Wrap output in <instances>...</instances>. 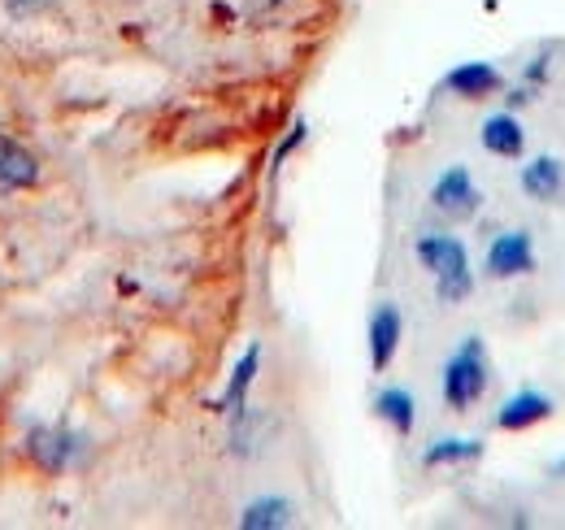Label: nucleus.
Listing matches in <instances>:
<instances>
[{
	"mask_svg": "<svg viewBox=\"0 0 565 530\" xmlns=\"http://www.w3.org/2000/svg\"><path fill=\"white\" fill-rule=\"evenodd\" d=\"M418 262L430 269L435 278V296L444 305H461L475 292V274H470V257L466 244L457 235H423L418 240Z\"/></svg>",
	"mask_w": 565,
	"mask_h": 530,
	"instance_id": "1",
	"label": "nucleus"
},
{
	"mask_svg": "<svg viewBox=\"0 0 565 530\" xmlns=\"http://www.w3.org/2000/svg\"><path fill=\"white\" fill-rule=\"evenodd\" d=\"M26 457L44 474H66L83 462V439L66 426H35L26 435Z\"/></svg>",
	"mask_w": 565,
	"mask_h": 530,
	"instance_id": "3",
	"label": "nucleus"
},
{
	"mask_svg": "<svg viewBox=\"0 0 565 530\" xmlns=\"http://www.w3.org/2000/svg\"><path fill=\"white\" fill-rule=\"evenodd\" d=\"M479 188H475V179H470V170L466 166H452V170H444L439 179H435V188H430V204H435V213H444V218H452V222H461V218H475L479 213Z\"/></svg>",
	"mask_w": 565,
	"mask_h": 530,
	"instance_id": "4",
	"label": "nucleus"
},
{
	"mask_svg": "<svg viewBox=\"0 0 565 530\" xmlns=\"http://www.w3.org/2000/svg\"><path fill=\"white\" fill-rule=\"evenodd\" d=\"M270 4H279V0H248V13H253V18H262Z\"/></svg>",
	"mask_w": 565,
	"mask_h": 530,
	"instance_id": "18",
	"label": "nucleus"
},
{
	"mask_svg": "<svg viewBox=\"0 0 565 530\" xmlns=\"http://www.w3.org/2000/svg\"><path fill=\"white\" fill-rule=\"evenodd\" d=\"M244 530H275V527H291V505L287 500H257L244 509L239 518Z\"/></svg>",
	"mask_w": 565,
	"mask_h": 530,
	"instance_id": "15",
	"label": "nucleus"
},
{
	"mask_svg": "<svg viewBox=\"0 0 565 530\" xmlns=\"http://www.w3.org/2000/svg\"><path fill=\"white\" fill-rule=\"evenodd\" d=\"M40 183V161L9 135H0V192H22Z\"/></svg>",
	"mask_w": 565,
	"mask_h": 530,
	"instance_id": "10",
	"label": "nucleus"
},
{
	"mask_svg": "<svg viewBox=\"0 0 565 530\" xmlns=\"http://www.w3.org/2000/svg\"><path fill=\"white\" fill-rule=\"evenodd\" d=\"M414 409H418V404H414V396H409L405 388H387V392L374 396V413H379L396 435H414V422H418Z\"/></svg>",
	"mask_w": 565,
	"mask_h": 530,
	"instance_id": "13",
	"label": "nucleus"
},
{
	"mask_svg": "<svg viewBox=\"0 0 565 530\" xmlns=\"http://www.w3.org/2000/svg\"><path fill=\"white\" fill-rule=\"evenodd\" d=\"M257 365H262V343H253V348L239 357V365L231 370V383H226V392H222V413H231V417L244 413L248 388H253V379H257Z\"/></svg>",
	"mask_w": 565,
	"mask_h": 530,
	"instance_id": "11",
	"label": "nucleus"
},
{
	"mask_svg": "<svg viewBox=\"0 0 565 530\" xmlns=\"http://www.w3.org/2000/svg\"><path fill=\"white\" fill-rule=\"evenodd\" d=\"M483 148L492 157H522L526 148V135H522V123L513 114H495L483 123Z\"/></svg>",
	"mask_w": 565,
	"mask_h": 530,
	"instance_id": "12",
	"label": "nucleus"
},
{
	"mask_svg": "<svg viewBox=\"0 0 565 530\" xmlns=\"http://www.w3.org/2000/svg\"><path fill=\"white\" fill-rule=\"evenodd\" d=\"M522 192L540 204H565V161L562 157H535L522 166Z\"/></svg>",
	"mask_w": 565,
	"mask_h": 530,
	"instance_id": "9",
	"label": "nucleus"
},
{
	"mask_svg": "<svg viewBox=\"0 0 565 530\" xmlns=\"http://www.w3.org/2000/svg\"><path fill=\"white\" fill-rule=\"evenodd\" d=\"M370 365L374 374H383L392 361H396V348H401V335H405V318L396 305H379L370 314Z\"/></svg>",
	"mask_w": 565,
	"mask_h": 530,
	"instance_id": "6",
	"label": "nucleus"
},
{
	"mask_svg": "<svg viewBox=\"0 0 565 530\" xmlns=\"http://www.w3.org/2000/svg\"><path fill=\"white\" fill-rule=\"evenodd\" d=\"M444 87L461 100H488L504 87V74L492 66V62H461L457 70L444 74Z\"/></svg>",
	"mask_w": 565,
	"mask_h": 530,
	"instance_id": "8",
	"label": "nucleus"
},
{
	"mask_svg": "<svg viewBox=\"0 0 565 530\" xmlns=\"http://www.w3.org/2000/svg\"><path fill=\"white\" fill-rule=\"evenodd\" d=\"M535 269V244L526 231H500L488 248V274L492 278H518Z\"/></svg>",
	"mask_w": 565,
	"mask_h": 530,
	"instance_id": "5",
	"label": "nucleus"
},
{
	"mask_svg": "<svg viewBox=\"0 0 565 530\" xmlns=\"http://www.w3.org/2000/svg\"><path fill=\"white\" fill-rule=\"evenodd\" d=\"M492 383V365H488V348L479 335H470L444 365V400L452 413H470L479 400L488 396Z\"/></svg>",
	"mask_w": 565,
	"mask_h": 530,
	"instance_id": "2",
	"label": "nucleus"
},
{
	"mask_svg": "<svg viewBox=\"0 0 565 530\" xmlns=\"http://www.w3.org/2000/svg\"><path fill=\"white\" fill-rule=\"evenodd\" d=\"M13 18H40V13H49L57 0H0Z\"/></svg>",
	"mask_w": 565,
	"mask_h": 530,
	"instance_id": "16",
	"label": "nucleus"
},
{
	"mask_svg": "<svg viewBox=\"0 0 565 530\" xmlns=\"http://www.w3.org/2000/svg\"><path fill=\"white\" fill-rule=\"evenodd\" d=\"M483 457V439H435L423 453L426 465H466Z\"/></svg>",
	"mask_w": 565,
	"mask_h": 530,
	"instance_id": "14",
	"label": "nucleus"
},
{
	"mask_svg": "<svg viewBox=\"0 0 565 530\" xmlns=\"http://www.w3.org/2000/svg\"><path fill=\"white\" fill-rule=\"evenodd\" d=\"M300 139H305V123H296V127H291V135L282 139V144H279V152H275V161H282V157H287V152H291V148H296Z\"/></svg>",
	"mask_w": 565,
	"mask_h": 530,
	"instance_id": "17",
	"label": "nucleus"
},
{
	"mask_svg": "<svg viewBox=\"0 0 565 530\" xmlns=\"http://www.w3.org/2000/svg\"><path fill=\"white\" fill-rule=\"evenodd\" d=\"M553 409H557V400L526 388V392L509 396L500 409H495V426H500V431H531V426L548 422V417H553Z\"/></svg>",
	"mask_w": 565,
	"mask_h": 530,
	"instance_id": "7",
	"label": "nucleus"
}]
</instances>
